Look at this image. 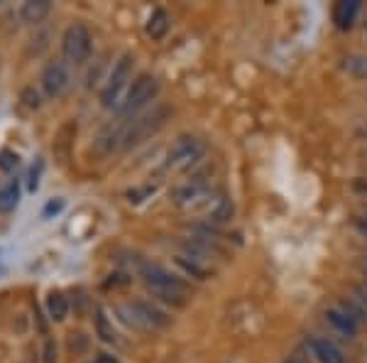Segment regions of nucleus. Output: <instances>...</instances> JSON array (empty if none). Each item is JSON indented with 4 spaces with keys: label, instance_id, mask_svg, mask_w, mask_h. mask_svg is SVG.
<instances>
[{
    "label": "nucleus",
    "instance_id": "f257e3e1",
    "mask_svg": "<svg viewBox=\"0 0 367 363\" xmlns=\"http://www.w3.org/2000/svg\"><path fill=\"white\" fill-rule=\"evenodd\" d=\"M140 275H142L152 297H157L159 302L172 304V307H184L189 302V285L184 283L181 278H177L174 273H169V270L159 268L154 263H142L140 265Z\"/></svg>",
    "mask_w": 367,
    "mask_h": 363
},
{
    "label": "nucleus",
    "instance_id": "f03ea898",
    "mask_svg": "<svg viewBox=\"0 0 367 363\" xmlns=\"http://www.w3.org/2000/svg\"><path fill=\"white\" fill-rule=\"evenodd\" d=\"M169 113L172 111L167 106H157V108L147 111V113L137 115V118H130V123L120 125V148L130 150L135 145L144 143L147 138H152L154 133H159L164 128Z\"/></svg>",
    "mask_w": 367,
    "mask_h": 363
},
{
    "label": "nucleus",
    "instance_id": "7ed1b4c3",
    "mask_svg": "<svg viewBox=\"0 0 367 363\" xmlns=\"http://www.w3.org/2000/svg\"><path fill=\"white\" fill-rule=\"evenodd\" d=\"M115 314L123 319V324L140 332H159V329L169 327V317L154 304L137 299V302H128V304H118Z\"/></svg>",
    "mask_w": 367,
    "mask_h": 363
},
{
    "label": "nucleus",
    "instance_id": "20e7f679",
    "mask_svg": "<svg viewBox=\"0 0 367 363\" xmlns=\"http://www.w3.org/2000/svg\"><path fill=\"white\" fill-rule=\"evenodd\" d=\"M206 155V143L196 135H181L177 143L172 145L167 159H164V169L167 172H184L199 164Z\"/></svg>",
    "mask_w": 367,
    "mask_h": 363
},
{
    "label": "nucleus",
    "instance_id": "39448f33",
    "mask_svg": "<svg viewBox=\"0 0 367 363\" xmlns=\"http://www.w3.org/2000/svg\"><path fill=\"white\" fill-rule=\"evenodd\" d=\"M133 64H135L133 55H123L115 62L113 71H110L108 81H105L103 91H100V104H103V108L120 111V106H123V91H125V86H128L130 74H133Z\"/></svg>",
    "mask_w": 367,
    "mask_h": 363
},
{
    "label": "nucleus",
    "instance_id": "423d86ee",
    "mask_svg": "<svg viewBox=\"0 0 367 363\" xmlns=\"http://www.w3.org/2000/svg\"><path fill=\"white\" fill-rule=\"evenodd\" d=\"M157 94H159L157 76H152V74L137 76V79L133 81V86H130L128 96L123 99V106H120V115H123V118H130V115L140 113L144 106L152 104V101L157 99Z\"/></svg>",
    "mask_w": 367,
    "mask_h": 363
},
{
    "label": "nucleus",
    "instance_id": "0eeeda50",
    "mask_svg": "<svg viewBox=\"0 0 367 363\" xmlns=\"http://www.w3.org/2000/svg\"><path fill=\"white\" fill-rule=\"evenodd\" d=\"M61 52H64L66 62H71V64H84V62L91 57V32H89V27L81 25V22H74V25L64 32Z\"/></svg>",
    "mask_w": 367,
    "mask_h": 363
},
{
    "label": "nucleus",
    "instance_id": "6e6552de",
    "mask_svg": "<svg viewBox=\"0 0 367 363\" xmlns=\"http://www.w3.org/2000/svg\"><path fill=\"white\" fill-rule=\"evenodd\" d=\"M42 89L50 99H59L66 89H69V71H66L64 62L54 59L42 69Z\"/></svg>",
    "mask_w": 367,
    "mask_h": 363
},
{
    "label": "nucleus",
    "instance_id": "1a4fd4ad",
    "mask_svg": "<svg viewBox=\"0 0 367 363\" xmlns=\"http://www.w3.org/2000/svg\"><path fill=\"white\" fill-rule=\"evenodd\" d=\"M323 317H326V322L331 324L336 332H340L343 336H350V339L355 336L357 327H360V324H357L355 319L347 314V309L343 307V304H331V307H326Z\"/></svg>",
    "mask_w": 367,
    "mask_h": 363
},
{
    "label": "nucleus",
    "instance_id": "9d476101",
    "mask_svg": "<svg viewBox=\"0 0 367 363\" xmlns=\"http://www.w3.org/2000/svg\"><path fill=\"white\" fill-rule=\"evenodd\" d=\"M235 214V206H233V199H230L228 194H223V192H218L214 199V204H211V209L206 211L204 219L209 221L211 226H223L228 224L230 219H233Z\"/></svg>",
    "mask_w": 367,
    "mask_h": 363
},
{
    "label": "nucleus",
    "instance_id": "9b49d317",
    "mask_svg": "<svg viewBox=\"0 0 367 363\" xmlns=\"http://www.w3.org/2000/svg\"><path fill=\"white\" fill-rule=\"evenodd\" d=\"M308 346H311V353L316 356L318 363H345V356L340 353V348L333 341H328V339L316 336L308 341Z\"/></svg>",
    "mask_w": 367,
    "mask_h": 363
},
{
    "label": "nucleus",
    "instance_id": "f8f14e48",
    "mask_svg": "<svg viewBox=\"0 0 367 363\" xmlns=\"http://www.w3.org/2000/svg\"><path fill=\"white\" fill-rule=\"evenodd\" d=\"M357 13H360V0H343L333 8V22L338 30H350L357 20Z\"/></svg>",
    "mask_w": 367,
    "mask_h": 363
},
{
    "label": "nucleus",
    "instance_id": "ddd939ff",
    "mask_svg": "<svg viewBox=\"0 0 367 363\" xmlns=\"http://www.w3.org/2000/svg\"><path fill=\"white\" fill-rule=\"evenodd\" d=\"M50 13H52L50 0H27V3H22V8H20V17L25 22H30V25L42 22Z\"/></svg>",
    "mask_w": 367,
    "mask_h": 363
},
{
    "label": "nucleus",
    "instance_id": "4468645a",
    "mask_svg": "<svg viewBox=\"0 0 367 363\" xmlns=\"http://www.w3.org/2000/svg\"><path fill=\"white\" fill-rule=\"evenodd\" d=\"M340 69L345 71L350 79L367 81V55H347V57H343Z\"/></svg>",
    "mask_w": 367,
    "mask_h": 363
},
{
    "label": "nucleus",
    "instance_id": "2eb2a0df",
    "mask_svg": "<svg viewBox=\"0 0 367 363\" xmlns=\"http://www.w3.org/2000/svg\"><path fill=\"white\" fill-rule=\"evenodd\" d=\"M144 32H147L149 40H162V37L169 32V15H167V10H162V8L152 10V15H149V20H147V27H144Z\"/></svg>",
    "mask_w": 367,
    "mask_h": 363
},
{
    "label": "nucleus",
    "instance_id": "dca6fc26",
    "mask_svg": "<svg viewBox=\"0 0 367 363\" xmlns=\"http://www.w3.org/2000/svg\"><path fill=\"white\" fill-rule=\"evenodd\" d=\"M20 201V187H17V179H8L6 185L0 187V211L3 214H10L13 209Z\"/></svg>",
    "mask_w": 367,
    "mask_h": 363
},
{
    "label": "nucleus",
    "instance_id": "f3484780",
    "mask_svg": "<svg viewBox=\"0 0 367 363\" xmlns=\"http://www.w3.org/2000/svg\"><path fill=\"white\" fill-rule=\"evenodd\" d=\"M47 312L54 322H64L69 314V299L64 292H50L47 294Z\"/></svg>",
    "mask_w": 367,
    "mask_h": 363
},
{
    "label": "nucleus",
    "instance_id": "a211bd4d",
    "mask_svg": "<svg viewBox=\"0 0 367 363\" xmlns=\"http://www.w3.org/2000/svg\"><path fill=\"white\" fill-rule=\"evenodd\" d=\"M96 334H98L100 341H105V343L118 341V334H115L113 324L108 322V317H105V312L100 307H96Z\"/></svg>",
    "mask_w": 367,
    "mask_h": 363
},
{
    "label": "nucleus",
    "instance_id": "6ab92c4d",
    "mask_svg": "<svg viewBox=\"0 0 367 363\" xmlns=\"http://www.w3.org/2000/svg\"><path fill=\"white\" fill-rule=\"evenodd\" d=\"M20 167V155L13 150H0V169L3 172H15Z\"/></svg>",
    "mask_w": 367,
    "mask_h": 363
},
{
    "label": "nucleus",
    "instance_id": "aec40b11",
    "mask_svg": "<svg viewBox=\"0 0 367 363\" xmlns=\"http://www.w3.org/2000/svg\"><path fill=\"white\" fill-rule=\"evenodd\" d=\"M20 101H22V104H25L30 111H37V108L42 106V99H40V94L35 91V86H25V89L20 91Z\"/></svg>",
    "mask_w": 367,
    "mask_h": 363
},
{
    "label": "nucleus",
    "instance_id": "412c9836",
    "mask_svg": "<svg viewBox=\"0 0 367 363\" xmlns=\"http://www.w3.org/2000/svg\"><path fill=\"white\" fill-rule=\"evenodd\" d=\"M42 167H45V162L42 159H37L35 164L30 167V174H27V190L35 194L37 190H40V174H42Z\"/></svg>",
    "mask_w": 367,
    "mask_h": 363
},
{
    "label": "nucleus",
    "instance_id": "4be33fe9",
    "mask_svg": "<svg viewBox=\"0 0 367 363\" xmlns=\"http://www.w3.org/2000/svg\"><path fill=\"white\" fill-rule=\"evenodd\" d=\"M350 302H355L357 307H360L362 312L367 314V283L357 285V287L352 290V297H350Z\"/></svg>",
    "mask_w": 367,
    "mask_h": 363
},
{
    "label": "nucleus",
    "instance_id": "5701e85b",
    "mask_svg": "<svg viewBox=\"0 0 367 363\" xmlns=\"http://www.w3.org/2000/svg\"><path fill=\"white\" fill-rule=\"evenodd\" d=\"M61 209H64V199H52V201H47L45 211H42V216H45V219H52V216L59 214Z\"/></svg>",
    "mask_w": 367,
    "mask_h": 363
},
{
    "label": "nucleus",
    "instance_id": "b1692460",
    "mask_svg": "<svg viewBox=\"0 0 367 363\" xmlns=\"http://www.w3.org/2000/svg\"><path fill=\"white\" fill-rule=\"evenodd\" d=\"M45 363H57V343L52 339L45 343Z\"/></svg>",
    "mask_w": 367,
    "mask_h": 363
},
{
    "label": "nucleus",
    "instance_id": "393cba45",
    "mask_svg": "<svg viewBox=\"0 0 367 363\" xmlns=\"http://www.w3.org/2000/svg\"><path fill=\"white\" fill-rule=\"evenodd\" d=\"M69 346L74 348V351H81V348H86V341H84V334H76V336H71Z\"/></svg>",
    "mask_w": 367,
    "mask_h": 363
},
{
    "label": "nucleus",
    "instance_id": "a878e982",
    "mask_svg": "<svg viewBox=\"0 0 367 363\" xmlns=\"http://www.w3.org/2000/svg\"><path fill=\"white\" fill-rule=\"evenodd\" d=\"M352 190H355L357 194H367V182L365 179H355V182H352Z\"/></svg>",
    "mask_w": 367,
    "mask_h": 363
},
{
    "label": "nucleus",
    "instance_id": "bb28decb",
    "mask_svg": "<svg viewBox=\"0 0 367 363\" xmlns=\"http://www.w3.org/2000/svg\"><path fill=\"white\" fill-rule=\"evenodd\" d=\"M284 363H308V361H304L301 356H289V358H287V361H284Z\"/></svg>",
    "mask_w": 367,
    "mask_h": 363
},
{
    "label": "nucleus",
    "instance_id": "cd10ccee",
    "mask_svg": "<svg viewBox=\"0 0 367 363\" xmlns=\"http://www.w3.org/2000/svg\"><path fill=\"white\" fill-rule=\"evenodd\" d=\"M365 283H367V270H365Z\"/></svg>",
    "mask_w": 367,
    "mask_h": 363
},
{
    "label": "nucleus",
    "instance_id": "c85d7f7f",
    "mask_svg": "<svg viewBox=\"0 0 367 363\" xmlns=\"http://www.w3.org/2000/svg\"><path fill=\"white\" fill-rule=\"evenodd\" d=\"M365 32H367V22H365Z\"/></svg>",
    "mask_w": 367,
    "mask_h": 363
},
{
    "label": "nucleus",
    "instance_id": "c756f323",
    "mask_svg": "<svg viewBox=\"0 0 367 363\" xmlns=\"http://www.w3.org/2000/svg\"><path fill=\"white\" fill-rule=\"evenodd\" d=\"M365 135H367V128H365Z\"/></svg>",
    "mask_w": 367,
    "mask_h": 363
}]
</instances>
